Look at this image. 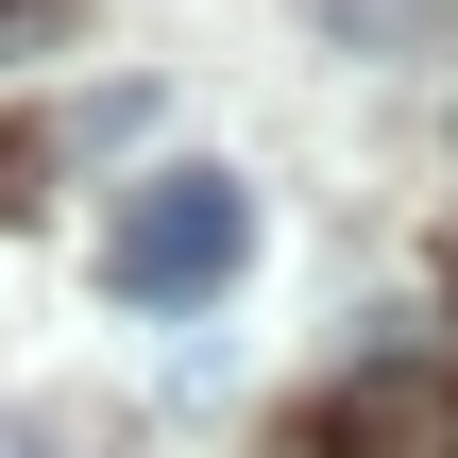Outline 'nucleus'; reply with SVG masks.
<instances>
[{
	"label": "nucleus",
	"instance_id": "2",
	"mask_svg": "<svg viewBox=\"0 0 458 458\" xmlns=\"http://www.w3.org/2000/svg\"><path fill=\"white\" fill-rule=\"evenodd\" d=\"M323 458H458V374H357L340 408H323Z\"/></svg>",
	"mask_w": 458,
	"mask_h": 458
},
{
	"label": "nucleus",
	"instance_id": "1",
	"mask_svg": "<svg viewBox=\"0 0 458 458\" xmlns=\"http://www.w3.org/2000/svg\"><path fill=\"white\" fill-rule=\"evenodd\" d=\"M238 255H255V187L238 170H153L102 221V289H136V306H204V289H238Z\"/></svg>",
	"mask_w": 458,
	"mask_h": 458
},
{
	"label": "nucleus",
	"instance_id": "4",
	"mask_svg": "<svg viewBox=\"0 0 458 458\" xmlns=\"http://www.w3.org/2000/svg\"><path fill=\"white\" fill-rule=\"evenodd\" d=\"M0 458H51V442H34V425H17V442H0Z\"/></svg>",
	"mask_w": 458,
	"mask_h": 458
},
{
	"label": "nucleus",
	"instance_id": "3",
	"mask_svg": "<svg viewBox=\"0 0 458 458\" xmlns=\"http://www.w3.org/2000/svg\"><path fill=\"white\" fill-rule=\"evenodd\" d=\"M306 34H323V51H408L425 17H408V0H306Z\"/></svg>",
	"mask_w": 458,
	"mask_h": 458
}]
</instances>
